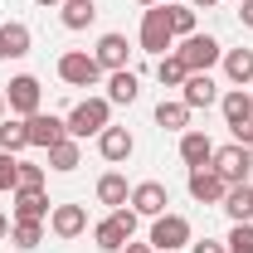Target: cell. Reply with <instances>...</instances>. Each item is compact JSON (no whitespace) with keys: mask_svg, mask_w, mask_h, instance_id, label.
<instances>
[{"mask_svg":"<svg viewBox=\"0 0 253 253\" xmlns=\"http://www.w3.org/2000/svg\"><path fill=\"white\" fill-rule=\"evenodd\" d=\"M107 107H112L107 97H83V102L63 117V122H68V136H73V141H83V136H102V131L112 126V122H107Z\"/></svg>","mask_w":253,"mask_h":253,"instance_id":"6da1fadb","label":"cell"},{"mask_svg":"<svg viewBox=\"0 0 253 253\" xmlns=\"http://www.w3.org/2000/svg\"><path fill=\"white\" fill-rule=\"evenodd\" d=\"M131 234H136V210H126V205H122V210H112V214L93 229V244L102 253H122L126 244H131Z\"/></svg>","mask_w":253,"mask_h":253,"instance_id":"7a4b0ae2","label":"cell"},{"mask_svg":"<svg viewBox=\"0 0 253 253\" xmlns=\"http://www.w3.org/2000/svg\"><path fill=\"white\" fill-rule=\"evenodd\" d=\"M210 170L219 175L224 185H244L249 180V170H253V151L249 146H214V156H210Z\"/></svg>","mask_w":253,"mask_h":253,"instance_id":"3957f363","label":"cell"},{"mask_svg":"<svg viewBox=\"0 0 253 253\" xmlns=\"http://www.w3.org/2000/svg\"><path fill=\"white\" fill-rule=\"evenodd\" d=\"M180 63H185L190 73H210L214 63L224 59V49H219V39H210V34H190V39H180Z\"/></svg>","mask_w":253,"mask_h":253,"instance_id":"277c9868","label":"cell"},{"mask_svg":"<svg viewBox=\"0 0 253 253\" xmlns=\"http://www.w3.org/2000/svg\"><path fill=\"white\" fill-rule=\"evenodd\" d=\"M190 244V219L185 214H156L151 219V249L156 253H175Z\"/></svg>","mask_w":253,"mask_h":253,"instance_id":"5b68a950","label":"cell"},{"mask_svg":"<svg viewBox=\"0 0 253 253\" xmlns=\"http://www.w3.org/2000/svg\"><path fill=\"white\" fill-rule=\"evenodd\" d=\"M59 78L68 88H93L97 78H102V63H97L93 54H83V49H68L59 59Z\"/></svg>","mask_w":253,"mask_h":253,"instance_id":"8992f818","label":"cell"},{"mask_svg":"<svg viewBox=\"0 0 253 253\" xmlns=\"http://www.w3.org/2000/svg\"><path fill=\"white\" fill-rule=\"evenodd\" d=\"M170 44H175V34H170V20H166V5H146V15H141V49L161 59Z\"/></svg>","mask_w":253,"mask_h":253,"instance_id":"52a82bcc","label":"cell"},{"mask_svg":"<svg viewBox=\"0 0 253 253\" xmlns=\"http://www.w3.org/2000/svg\"><path fill=\"white\" fill-rule=\"evenodd\" d=\"M5 107H10L15 117H34V112H39V78H34V73L10 78V88H5Z\"/></svg>","mask_w":253,"mask_h":253,"instance_id":"ba28073f","label":"cell"},{"mask_svg":"<svg viewBox=\"0 0 253 253\" xmlns=\"http://www.w3.org/2000/svg\"><path fill=\"white\" fill-rule=\"evenodd\" d=\"M25 131H30V146H59L63 136H68V122L63 117H54V112H34V117H25Z\"/></svg>","mask_w":253,"mask_h":253,"instance_id":"9c48e42d","label":"cell"},{"mask_svg":"<svg viewBox=\"0 0 253 253\" xmlns=\"http://www.w3.org/2000/svg\"><path fill=\"white\" fill-rule=\"evenodd\" d=\"M166 205H170V195H166L161 180H141V185L131 190V210H136V214H146V219L166 214Z\"/></svg>","mask_w":253,"mask_h":253,"instance_id":"30bf717a","label":"cell"},{"mask_svg":"<svg viewBox=\"0 0 253 253\" xmlns=\"http://www.w3.org/2000/svg\"><path fill=\"white\" fill-rule=\"evenodd\" d=\"M190 195L200 200V205H224V195H229V185H224L219 175L210 170V166H200V170H190Z\"/></svg>","mask_w":253,"mask_h":253,"instance_id":"8fae6325","label":"cell"},{"mask_svg":"<svg viewBox=\"0 0 253 253\" xmlns=\"http://www.w3.org/2000/svg\"><path fill=\"white\" fill-rule=\"evenodd\" d=\"M49 229H54L59 239H78V234L88 229V210H83V205H54V210H49Z\"/></svg>","mask_w":253,"mask_h":253,"instance_id":"7c38bea8","label":"cell"},{"mask_svg":"<svg viewBox=\"0 0 253 253\" xmlns=\"http://www.w3.org/2000/svg\"><path fill=\"white\" fill-rule=\"evenodd\" d=\"M219 107H224V122H229V131H239V126H249V122H253V93H244V88L224 93V97H219Z\"/></svg>","mask_w":253,"mask_h":253,"instance_id":"4fadbf2b","label":"cell"},{"mask_svg":"<svg viewBox=\"0 0 253 253\" xmlns=\"http://www.w3.org/2000/svg\"><path fill=\"white\" fill-rule=\"evenodd\" d=\"M97 151H102V161H112V166H117V161H126L131 151H136V141H131V131H126V126H107V131L97 136Z\"/></svg>","mask_w":253,"mask_h":253,"instance_id":"5bb4252c","label":"cell"},{"mask_svg":"<svg viewBox=\"0 0 253 253\" xmlns=\"http://www.w3.org/2000/svg\"><path fill=\"white\" fill-rule=\"evenodd\" d=\"M210 156H214V141H210L205 131H185V136H180V161H185L190 170L210 166Z\"/></svg>","mask_w":253,"mask_h":253,"instance_id":"9a60e30c","label":"cell"},{"mask_svg":"<svg viewBox=\"0 0 253 253\" xmlns=\"http://www.w3.org/2000/svg\"><path fill=\"white\" fill-rule=\"evenodd\" d=\"M214 78H210V73H190L185 78V88H180V102H185L190 112H195V107H210V102H214Z\"/></svg>","mask_w":253,"mask_h":253,"instance_id":"2e32d148","label":"cell"},{"mask_svg":"<svg viewBox=\"0 0 253 253\" xmlns=\"http://www.w3.org/2000/svg\"><path fill=\"white\" fill-rule=\"evenodd\" d=\"M224 214L234 224H253V185L244 180V185H229V195H224Z\"/></svg>","mask_w":253,"mask_h":253,"instance_id":"e0dca14e","label":"cell"},{"mask_svg":"<svg viewBox=\"0 0 253 253\" xmlns=\"http://www.w3.org/2000/svg\"><path fill=\"white\" fill-rule=\"evenodd\" d=\"M15 219H49V195L44 190H15Z\"/></svg>","mask_w":253,"mask_h":253,"instance_id":"ac0fdd59","label":"cell"},{"mask_svg":"<svg viewBox=\"0 0 253 253\" xmlns=\"http://www.w3.org/2000/svg\"><path fill=\"white\" fill-rule=\"evenodd\" d=\"M93 59L102 63V68H112V73H117V68H126V34H102Z\"/></svg>","mask_w":253,"mask_h":253,"instance_id":"d6986e66","label":"cell"},{"mask_svg":"<svg viewBox=\"0 0 253 253\" xmlns=\"http://www.w3.org/2000/svg\"><path fill=\"white\" fill-rule=\"evenodd\" d=\"M136 93H141V83H136L131 68H117L107 78V102H136Z\"/></svg>","mask_w":253,"mask_h":253,"instance_id":"ffe728a7","label":"cell"},{"mask_svg":"<svg viewBox=\"0 0 253 253\" xmlns=\"http://www.w3.org/2000/svg\"><path fill=\"white\" fill-rule=\"evenodd\" d=\"M224 73H229V83H253V49H229L224 54Z\"/></svg>","mask_w":253,"mask_h":253,"instance_id":"44dd1931","label":"cell"},{"mask_svg":"<svg viewBox=\"0 0 253 253\" xmlns=\"http://www.w3.org/2000/svg\"><path fill=\"white\" fill-rule=\"evenodd\" d=\"M156 78H161V88H185L190 68L180 63V54H161L156 59Z\"/></svg>","mask_w":253,"mask_h":253,"instance_id":"7402d4cb","label":"cell"},{"mask_svg":"<svg viewBox=\"0 0 253 253\" xmlns=\"http://www.w3.org/2000/svg\"><path fill=\"white\" fill-rule=\"evenodd\" d=\"M97 200H102V205H112V210H122L126 200H131V190H126V180L117 175V170H107V175L97 180Z\"/></svg>","mask_w":253,"mask_h":253,"instance_id":"603a6c76","label":"cell"},{"mask_svg":"<svg viewBox=\"0 0 253 253\" xmlns=\"http://www.w3.org/2000/svg\"><path fill=\"white\" fill-rule=\"evenodd\" d=\"M93 20H97L93 0H63V30H88Z\"/></svg>","mask_w":253,"mask_h":253,"instance_id":"cb8c5ba5","label":"cell"},{"mask_svg":"<svg viewBox=\"0 0 253 253\" xmlns=\"http://www.w3.org/2000/svg\"><path fill=\"white\" fill-rule=\"evenodd\" d=\"M0 44H5V59H25L30 54V30L25 25H0Z\"/></svg>","mask_w":253,"mask_h":253,"instance_id":"d4e9b609","label":"cell"},{"mask_svg":"<svg viewBox=\"0 0 253 253\" xmlns=\"http://www.w3.org/2000/svg\"><path fill=\"white\" fill-rule=\"evenodd\" d=\"M185 122H190L185 102H161V107H156V126H161V131H185Z\"/></svg>","mask_w":253,"mask_h":253,"instance_id":"484cf974","label":"cell"},{"mask_svg":"<svg viewBox=\"0 0 253 253\" xmlns=\"http://www.w3.org/2000/svg\"><path fill=\"white\" fill-rule=\"evenodd\" d=\"M78 161H83V151H78L73 136H63L59 146H49V166H54V170H78Z\"/></svg>","mask_w":253,"mask_h":253,"instance_id":"4316f807","label":"cell"},{"mask_svg":"<svg viewBox=\"0 0 253 253\" xmlns=\"http://www.w3.org/2000/svg\"><path fill=\"white\" fill-rule=\"evenodd\" d=\"M10 239H15L20 249H39V244H44V224L39 219H15L10 224Z\"/></svg>","mask_w":253,"mask_h":253,"instance_id":"83f0119b","label":"cell"},{"mask_svg":"<svg viewBox=\"0 0 253 253\" xmlns=\"http://www.w3.org/2000/svg\"><path fill=\"white\" fill-rule=\"evenodd\" d=\"M166 20H170L175 39H190L195 34V5H166Z\"/></svg>","mask_w":253,"mask_h":253,"instance_id":"f1b7e54d","label":"cell"},{"mask_svg":"<svg viewBox=\"0 0 253 253\" xmlns=\"http://www.w3.org/2000/svg\"><path fill=\"white\" fill-rule=\"evenodd\" d=\"M25 146H30V131H25V122H0V151L20 156Z\"/></svg>","mask_w":253,"mask_h":253,"instance_id":"f546056e","label":"cell"},{"mask_svg":"<svg viewBox=\"0 0 253 253\" xmlns=\"http://www.w3.org/2000/svg\"><path fill=\"white\" fill-rule=\"evenodd\" d=\"M0 190H20V156H10V151H0Z\"/></svg>","mask_w":253,"mask_h":253,"instance_id":"4dcf8cb0","label":"cell"},{"mask_svg":"<svg viewBox=\"0 0 253 253\" xmlns=\"http://www.w3.org/2000/svg\"><path fill=\"white\" fill-rule=\"evenodd\" d=\"M229 253H253V224H234L229 229Z\"/></svg>","mask_w":253,"mask_h":253,"instance_id":"1f68e13d","label":"cell"},{"mask_svg":"<svg viewBox=\"0 0 253 253\" xmlns=\"http://www.w3.org/2000/svg\"><path fill=\"white\" fill-rule=\"evenodd\" d=\"M20 190H44V166L20 161Z\"/></svg>","mask_w":253,"mask_h":253,"instance_id":"d6a6232c","label":"cell"},{"mask_svg":"<svg viewBox=\"0 0 253 253\" xmlns=\"http://www.w3.org/2000/svg\"><path fill=\"white\" fill-rule=\"evenodd\" d=\"M190 253H229L224 244H214V239H205V244H190Z\"/></svg>","mask_w":253,"mask_h":253,"instance_id":"836d02e7","label":"cell"},{"mask_svg":"<svg viewBox=\"0 0 253 253\" xmlns=\"http://www.w3.org/2000/svg\"><path fill=\"white\" fill-rule=\"evenodd\" d=\"M239 20H244V25L253 30V0H244V10H239Z\"/></svg>","mask_w":253,"mask_h":253,"instance_id":"e575fe53","label":"cell"},{"mask_svg":"<svg viewBox=\"0 0 253 253\" xmlns=\"http://www.w3.org/2000/svg\"><path fill=\"white\" fill-rule=\"evenodd\" d=\"M122 253H156V249H151V244H126Z\"/></svg>","mask_w":253,"mask_h":253,"instance_id":"d590c367","label":"cell"},{"mask_svg":"<svg viewBox=\"0 0 253 253\" xmlns=\"http://www.w3.org/2000/svg\"><path fill=\"white\" fill-rule=\"evenodd\" d=\"M190 5H195V10H210V5H219V0H190Z\"/></svg>","mask_w":253,"mask_h":253,"instance_id":"8d00e7d4","label":"cell"},{"mask_svg":"<svg viewBox=\"0 0 253 253\" xmlns=\"http://www.w3.org/2000/svg\"><path fill=\"white\" fill-rule=\"evenodd\" d=\"M5 234H10V219H5V214H0V239H5Z\"/></svg>","mask_w":253,"mask_h":253,"instance_id":"74e56055","label":"cell"},{"mask_svg":"<svg viewBox=\"0 0 253 253\" xmlns=\"http://www.w3.org/2000/svg\"><path fill=\"white\" fill-rule=\"evenodd\" d=\"M5 112H10V107H5V93H0V122H5Z\"/></svg>","mask_w":253,"mask_h":253,"instance_id":"f35d334b","label":"cell"},{"mask_svg":"<svg viewBox=\"0 0 253 253\" xmlns=\"http://www.w3.org/2000/svg\"><path fill=\"white\" fill-rule=\"evenodd\" d=\"M136 5H161V0H136Z\"/></svg>","mask_w":253,"mask_h":253,"instance_id":"ab89813d","label":"cell"},{"mask_svg":"<svg viewBox=\"0 0 253 253\" xmlns=\"http://www.w3.org/2000/svg\"><path fill=\"white\" fill-rule=\"evenodd\" d=\"M39 5H59V0H39Z\"/></svg>","mask_w":253,"mask_h":253,"instance_id":"60d3db41","label":"cell"},{"mask_svg":"<svg viewBox=\"0 0 253 253\" xmlns=\"http://www.w3.org/2000/svg\"><path fill=\"white\" fill-rule=\"evenodd\" d=\"M0 59H5V44H0Z\"/></svg>","mask_w":253,"mask_h":253,"instance_id":"b9f144b4","label":"cell"},{"mask_svg":"<svg viewBox=\"0 0 253 253\" xmlns=\"http://www.w3.org/2000/svg\"><path fill=\"white\" fill-rule=\"evenodd\" d=\"M249 151H253V146H249Z\"/></svg>","mask_w":253,"mask_h":253,"instance_id":"7bdbcfd3","label":"cell"}]
</instances>
